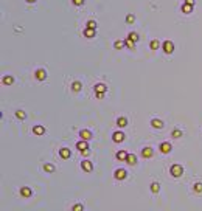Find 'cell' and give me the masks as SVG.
<instances>
[{"mask_svg":"<svg viewBox=\"0 0 202 211\" xmlns=\"http://www.w3.org/2000/svg\"><path fill=\"white\" fill-rule=\"evenodd\" d=\"M93 92H95V95H97V98H104V93L107 92V87H106V84H103V82H100V84H97L95 87H93Z\"/></svg>","mask_w":202,"mask_h":211,"instance_id":"obj_1","label":"cell"},{"mask_svg":"<svg viewBox=\"0 0 202 211\" xmlns=\"http://www.w3.org/2000/svg\"><path fill=\"white\" fill-rule=\"evenodd\" d=\"M169 172H171V176L173 177H180L182 174H183V168L180 166V165H173L171 168H169Z\"/></svg>","mask_w":202,"mask_h":211,"instance_id":"obj_2","label":"cell"},{"mask_svg":"<svg viewBox=\"0 0 202 211\" xmlns=\"http://www.w3.org/2000/svg\"><path fill=\"white\" fill-rule=\"evenodd\" d=\"M126 176H128V172H126V169H123V168H118L115 172H114V177H115V180H125L126 179Z\"/></svg>","mask_w":202,"mask_h":211,"instance_id":"obj_3","label":"cell"},{"mask_svg":"<svg viewBox=\"0 0 202 211\" xmlns=\"http://www.w3.org/2000/svg\"><path fill=\"white\" fill-rule=\"evenodd\" d=\"M162 47H163V51L166 53V55H171V53L174 51V44L171 41H165L163 44H162Z\"/></svg>","mask_w":202,"mask_h":211,"instance_id":"obj_4","label":"cell"},{"mask_svg":"<svg viewBox=\"0 0 202 211\" xmlns=\"http://www.w3.org/2000/svg\"><path fill=\"white\" fill-rule=\"evenodd\" d=\"M34 76H36L37 81H45V79H47V72H45V69H37L36 73H34Z\"/></svg>","mask_w":202,"mask_h":211,"instance_id":"obj_5","label":"cell"},{"mask_svg":"<svg viewBox=\"0 0 202 211\" xmlns=\"http://www.w3.org/2000/svg\"><path fill=\"white\" fill-rule=\"evenodd\" d=\"M171 149H173L171 143H168V141L160 143V152H162V154H169V152H171Z\"/></svg>","mask_w":202,"mask_h":211,"instance_id":"obj_6","label":"cell"},{"mask_svg":"<svg viewBox=\"0 0 202 211\" xmlns=\"http://www.w3.org/2000/svg\"><path fill=\"white\" fill-rule=\"evenodd\" d=\"M112 140L115 141V143H121L125 140V134H123V130H117V132H114L112 134Z\"/></svg>","mask_w":202,"mask_h":211,"instance_id":"obj_7","label":"cell"},{"mask_svg":"<svg viewBox=\"0 0 202 211\" xmlns=\"http://www.w3.org/2000/svg\"><path fill=\"white\" fill-rule=\"evenodd\" d=\"M59 157L64 158V160H69V158L72 157V151H70L69 148H62V149L59 151Z\"/></svg>","mask_w":202,"mask_h":211,"instance_id":"obj_8","label":"cell"},{"mask_svg":"<svg viewBox=\"0 0 202 211\" xmlns=\"http://www.w3.org/2000/svg\"><path fill=\"white\" fill-rule=\"evenodd\" d=\"M152 155H154L152 148L148 146V148H143V149H142V157H143V158H151Z\"/></svg>","mask_w":202,"mask_h":211,"instance_id":"obj_9","label":"cell"},{"mask_svg":"<svg viewBox=\"0 0 202 211\" xmlns=\"http://www.w3.org/2000/svg\"><path fill=\"white\" fill-rule=\"evenodd\" d=\"M81 168H83V171H86V172H92L93 165H92V162L84 160V162H81Z\"/></svg>","mask_w":202,"mask_h":211,"instance_id":"obj_10","label":"cell"},{"mask_svg":"<svg viewBox=\"0 0 202 211\" xmlns=\"http://www.w3.org/2000/svg\"><path fill=\"white\" fill-rule=\"evenodd\" d=\"M79 135H81V140H90L92 138V132L87 130V129H83V130H79Z\"/></svg>","mask_w":202,"mask_h":211,"instance_id":"obj_11","label":"cell"},{"mask_svg":"<svg viewBox=\"0 0 202 211\" xmlns=\"http://www.w3.org/2000/svg\"><path fill=\"white\" fill-rule=\"evenodd\" d=\"M76 148L83 152V151H86V149H89V143L86 141V140H79L78 143H76Z\"/></svg>","mask_w":202,"mask_h":211,"instance_id":"obj_12","label":"cell"},{"mask_svg":"<svg viewBox=\"0 0 202 211\" xmlns=\"http://www.w3.org/2000/svg\"><path fill=\"white\" fill-rule=\"evenodd\" d=\"M151 126L154 129H162V127H163V121L159 120V118H152V120H151Z\"/></svg>","mask_w":202,"mask_h":211,"instance_id":"obj_13","label":"cell"},{"mask_svg":"<svg viewBox=\"0 0 202 211\" xmlns=\"http://www.w3.org/2000/svg\"><path fill=\"white\" fill-rule=\"evenodd\" d=\"M20 194L23 197H31L33 196V189L28 188V186H23V188H20Z\"/></svg>","mask_w":202,"mask_h":211,"instance_id":"obj_14","label":"cell"},{"mask_svg":"<svg viewBox=\"0 0 202 211\" xmlns=\"http://www.w3.org/2000/svg\"><path fill=\"white\" fill-rule=\"evenodd\" d=\"M117 126L118 127H126L128 126V118L126 116H120L117 120Z\"/></svg>","mask_w":202,"mask_h":211,"instance_id":"obj_15","label":"cell"},{"mask_svg":"<svg viewBox=\"0 0 202 211\" xmlns=\"http://www.w3.org/2000/svg\"><path fill=\"white\" fill-rule=\"evenodd\" d=\"M126 163H128V165H131V166L137 165V157L134 155V154H129V155H128V158H126Z\"/></svg>","mask_w":202,"mask_h":211,"instance_id":"obj_16","label":"cell"},{"mask_svg":"<svg viewBox=\"0 0 202 211\" xmlns=\"http://www.w3.org/2000/svg\"><path fill=\"white\" fill-rule=\"evenodd\" d=\"M128 41H131V42H134V44H137V42H139V34H137V33H134V31H131V33L128 34Z\"/></svg>","mask_w":202,"mask_h":211,"instance_id":"obj_17","label":"cell"},{"mask_svg":"<svg viewBox=\"0 0 202 211\" xmlns=\"http://www.w3.org/2000/svg\"><path fill=\"white\" fill-rule=\"evenodd\" d=\"M33 132H34L36 135H44L45 134V127L44 126H34L33 127Z\"/></svg>","mask_w":202,"mask_h":211,"instance_id":"obj_18","label":"cell"},{"mask_svg":"<svg viewBox=\"0 0 202 211\" xmlns=\"http://www.w3.org/2000/svg\"><path fill=\"white\" fill-rule=\"evenodd\" d=\"M128 152L126 151H118L117 152V158H118V160H121V162H126V158H128Z\"/></svg>","mask_w":202,"mask_h":211,"instance_id":"obj_19","label":"cell"},{"mask_svg":"<svg viewBox=\"0 0 202 211\" xmlns=\"http://www.w3.org/2000/svg\"><path fill=\"white\" fill-rule=\"evenodd\" d=\"M193 8H194V6L190 5V3H183V5H182V11L185 12V14H190V12L193 11Z\"/></svg>","mask_w":202,"mask_h":211,"instance_id":"obj_20","label":"cell"},{"mask_svg":"<svg viewBox=\"0 0 202 211\" xmlns=\"http://www.w3.org/2000/svg\"><path fill=\"white\" fill-rule=\"evenodd\" d=\"M97 34V30H93V28H86L84 30V36L86 37H95Z\"/></svg>","mask_w":202,"mask_h":211,"instance_id":"obj_21","label":"cell"},{"mask_svg":"<svg viewBox=\"0 0 202 211\" xmlns=\"http://www.w3.org/2000/svg\"><path fill=\"white\" fill-rule=\"evenodd\" d=\"M81 89H83V82H81V81H75V82L72 84V90H73V92H79Z\"/></svg>","mask_w":202,"mask_h":211,"instance_id":"obj_22","label":"cell"},{"mask_svg":"<svg viewBox=\"0 0 202 211\" xmlns=\"http://www.w3.org/2000/svg\"><path fill=\"white\" fill-rule=\"evenodd\" d=\"M125 45H126V44H125V41H120V39L114 42V48H115V50H121Z\"/></svg>","mask_w":202,"mask_h":211,"instance_id":"obj_23","label":"cell"},{"mask_svg":"<svg viewBox=\"0 0 202 211\" xmlns=\"http://www.w3.org/2000/svg\"><path fill=\"white\" fill-rule=\"evenodd\" d=\"M159 191H160V185H159L157 182H152V183H151V193L157 194Z\"/></svg>","mask_w":202,"mask_h":211,"instance_id":"obj_24","label":"cell"},{"mask_svg":"<svg viewBox=\"0 0 202 211\" xmlns=\"http://www.w3.org/2000/svg\"><path fill=\"white\" fill-rule=\"evenodd\" d=\"M193 191H194V193H197V194H200V193H202V182H197V183H194V185H193Z\"/></svg>","mask_w":202,"mask_h":211,"instance_id":"obj_25","label":"cell"},{"mask_svg":"<svg viewBox=\"0 0 202 211\" xmlns=\"http://www.w3.org/2000/svg\"><path fill=\"white\" fill-rule=\"evenodd\" d=\"M2 81H3V84H5V85H11L12 82H14V79H12V76H3Z\"/></svg>","mask_w":202,"mask_h":211,"instance_id":"obj_26","label":"cell"},{"mask_svg":"<svg viewBox=\"0 0 202 211\" xmlns=\"http://www.w3.org/2000/svg\"><path fill=\"white\" fill-rule=\"evenodd\" d=\"M160 47V42L157 41V39H154V41H151V44H149V48L151 50H157Z\"/></svg>","mask_w":202,"mask_h":211,"instance_id":"obj_27","label":"cell"},{"mask_svg":"<svg viewBox=\"0 0 202 211\" xmlns=\"http://www.w3.org/2000/svg\"><path fill=\"white\" fill-rule=\"evenodd\" d=\"M171 135H173V138H180V137H182V130L174 129V130L171 132Z\"/></svg>","mask_w":202,"mask_h":211,"instance_id":"obj_28","label":"cell"},{"mask_svg":"<svg viewBox=\"0 0 202 211\" xmlns=\"http://www.w3.org/2000/svg\"><path fill=\"white\" fill-rule=\"evenodd\" d=\"M72 211H84V205L83 203H75L73 208H72Z\"/></svg>","mask_w":202,"mask_h":211,"instance_id":"obj_29","label":"cell"},{"mask_svg":"<svg viewBox=\"0 0 202 211\" xmlns=\"http://www.w3.org/2000/svg\"><path fill=\"white\" fill-rule=\"evenodd\" d=\"M44 169L47 171V172H53V171H55V166H53L51 163H45L44 165Z\"/></svg>","mask_w":202,"mask_h":211,"instance_id":"obj_30","label":"cell"},{"mask_svg":"<svg viewBox=\"0 0 202 211\" xmlns=\"http://www.w3.org/2000/svg\"><path fill=\"white\" fill-rule=\"evenodd\" d=\"M86 28H93V30H97V22L95 20H87V26Z\"/></svg>","mask_w":202,"mask_h":211,"instance_id":"obj_31","label":"cell"},{"mask_svg":"<svg viewBox=\"0 0 202 211\" xmlns=\"http://www.w3.org/2000/svg\"><path fill=\"white\" fill-rule=\"evenodd\" d=\"M16 118H19V120H25V112L23 110H17L16 112Z\"/></svg>","mask_w":202,"mask_h":211,"instance_id":"obj_32","label":"cell"},{"mask_svg":"<svg viewBox=\"0 0 202 211\" xmlns=\"http://www.w3.org/2000/svg\"><path fill=\"white\" fill-rule=\"evenodd\" d=\"M134 20H135V16L134 14H128L126 16V23H134Z\"/></svg>","mask_w":202,"mask_h":211,"instance_id":"obj_33","label":"cell"},{"mask_svg":"<svg viewBox=\"0 0 202 211\" xmlns=\"http://www.w3.org/2000/svg\"><path fill=\"white\" fill-rule=\"evenodd\" d=\"M73 2V5H76V6H81V5H84V2L86 0H72Z\"/></svg>","mask_w":202,"mask_h":211,"instance_id":"obj_34","label":"cell"},{"mask_svg":"<svg viewBox=\"0 0 202 211\" xmlns=\"http://www.w3.org/2000/svg\"><path fill=\"white\" fill-rule=\"evenodd\" d=\"M125 44H126V47H128V48H134V47H135V45H134V42L128 41V39H126V41H125Z\"/></svg>","mask_w":202,"mask_h":211,"instance_id":"obj_35","label":"cell"},{"mask_svg":"<svg viewBox=\"0 0 202 211\" xmlns=\"http://www.w3.org/2000/svg\"><path fill=\"white\" fill-rule=\"evenodd\" d=\"M81 154H83V157H89V149L83 151V152H81Z\"/></svg>","mask_w":202,"mask_h":211,"instance_id":"obj_36","label":"cell"},{"mask_svg":"<svg viewBox=\"0 0 202 211\" xmlns=\"http://www.w3.org/2000/svg\"><path fill=\"white\" fill-rule=\"evenodd\" d=\"M185 3H190V5L194 6V0H185Z\"/></svg>","mask_w":202,"mask_h":211,"instance_id":"obj_37","label":"cell"},{"mask_svg":"<svg viewBox=\"0 0 202 211\" xmlns=\"http://www.w3.org/2000/svg\"><path fill=\"white\" fill-rule=\"evenodd\" d=\"M26 2H28V3H34V2H36V0H26Z\"/></svg>","mask_w":202,"mask_h":211,"instance_id":"obj_38","label":"cell"}]
</instances>
